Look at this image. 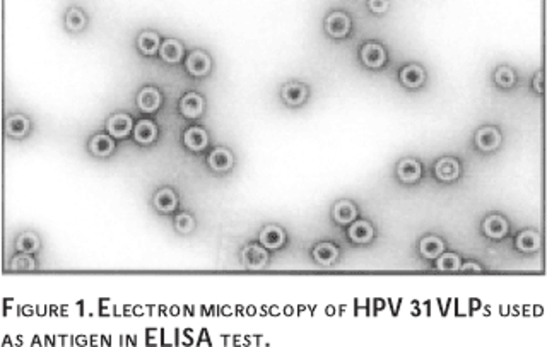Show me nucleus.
<instances>
[{"mask_svg": "<svg viewBox=\"0 0 547 347\" xmlns=\"http://www.w3.org/2000/svg\"><path fill=\"white\" fill-rule=\"evenodd\" d=\"M324 29L332 40H344L352 29V21L344 10H334L324 19Z\"/></svg>", "mask_w": 547, "mask_h": 347, "instance_id": "obj_1", "label": "nucleus"}, {"mask_svg": "<svg viewBox=\"0 0 547 347\" xmlns=\"http://www.w3.org/2000/svg\"><path fill=\"white\" fill-rule=\"evenodd\" d=\"M359 58H361V64L365 67L372 69V71H380L389 62V53H387V48L383 45L376 43V41H368L359 50Z\"/></svg>", "mask_w": 547, "mask_h": 347, "instance_id": "obj_2", "label": "nucleus"}, {"mask_svg": "<svg viewBox=\"0 0 547 347\" xmlns=\"http://www.w3.org/2000/svg\"><path fill=\"white\" fill-rule=\"evenodd\" d=\"M185 69L192 77H207L212 71V58L206 50H192L186 55Z\"/></svg>", "mask_w": 547, "mask_h": 347, "instance_id": "obj_3", "label": "nucleus"}, {"mask_svg": "<svg viewBox=\"0 0 547 347\" xmlns=\"http://www.w3.org/2000/svg\"><path fill=\"white\" fill-rule=\"evenodd\" d=\"M501 141H503V137H501L500 128L494 127V125H483L474 134V144L483 152L496 151L501 145Z\"/></svg>", "mask_w": 547, "mask_h": 347, "instance_id": "obj_4", "label": "nucleus"}, {"mask_svg": "<svg viewBox=\"0 0 547 347\" xmlns=\"http://www.w3.org/2000/svg\"><path fill=\"white\" fill-rule=\"evenodd\" d=\"M310 91H308L306 84L297 81H289L280 88V99L286 106L289 108H300L306 103Z\"/></svg>", "mask_w": 547, "mask_h": 347, "instance_id": "obj_5", "label": "nucleus"}, {"mask_svg": "<svg viewBox=\"0 0 547 347\" xmlns=\"http://www.w3.org/2000/svg\"><path fill=\"white\" fill-rule=\"evenodd\" d=\"M178 110L182 117L189 118V120H195V118H200L206 112V98L195 91L185 93L180 98Z\"/></svg>", "mask_w": 547, "mask_h": 347, "instance_id": "obj_6", "label": "nucleus"}, {"mask_svg": "<svg viewBox=\"0 0 547 347\" xmlns=\"http://www.w3.org/2000/svg\"><path fill=\"white\" fill-rule=\"evenodd\" d=\"M433 171H435L436 180H439V182L453 183L459 180L460 173H462V166H460L459 159L453 158V156H443L435 163Z\"/></svg>", "mask_w": 547, "mask_h": 347, "instance_id": "obj_7", "label": "nucleus"}, {"mask_svg": "<svg viewBox=\"0 0 547 347\" xmlns=\"http://www.w3.org/2000/svg\"><path fill=\"white\" fill-rule=\"evenodd\" d=\"M137 108L141 110L142 113H147V115H152V113L158 112L162 105V95L158 88L154 86H144L141 91L137 93Z\"/></svg>", "mask_w": 547, "mask_h": 347, "instance_id": "obj_8", "label": "nucleus"}, {"mask_svg": "<svg viewBox=\"0 0 547 347\" xmlns=\"http://www.w3.org/2000/svg\"><path fill=\"white\" fill-rule=\"evenodd\" d=\"M134 125H136V121H134V118L129 113H113L106 120L105 128L112 137L125 139L134 132Z\"/></svg>", "mask_w": 547, "mask_h": 347, "instance_id": "obj_9", "label": "nucleus"}, {"mask_svg": "<svg viewBox=\"0 0 547 347\" xmlns=\"http://www.w3.org/2000/svg\"><path fill=\"white\" fill-rule=\"evenodd\" d=\"M234 156L228 147H214L207 156V166L216 173H228L234 168Z\"/></svg>", "mask_w": 547, "mask_h": 347, "instance_id": "obj_10", "label": "nucleus"}, {"mask_svg": "<svg viewBox=\"0 0 547 347\" xmlns=\"http://www.w3.org/2000/svg\"><path fill=\"white\" fill-rule=\"evenodd\" d=\"M241 260H243L245 267L252 270H258L264 269L269 262V253L265 250V246L258 245V243H252V245H247L241 252Z\"/></svg>", "mask_w": 547, "mask_h": 347, "instance_id": "obj_11", "label": "nucleus"}, {"mask_svg": "<svg viewBox=\"0 0 547 347\" xmlns=\"http://www.w3.org/2000/svg\"><path fill=\"white\" fill-rule=\"evenodd\" d=\"M183 145L192 152L206 151L209 145V132L200 125H192L183 132Z\"/></svg>", "mask_w": 547, "mask_h": 347, "instance_id": "obj_12", "label": "nucleus"}, {"mask_svg": "<svg viewBox=\"0 0 547 347\" xmlns=\"http://www.w3.org/2000/svg\"><path fill=\"white\" fill-rule=\"evenodd\" d=\"M397 178L406 185H414L422 178V165L415 158H404L397 163Z\"/></svg>", "mask_w": 547, "mask_h": 347, "instance_id": "obj_13", "label": "nucleus"}, {"mask_svg": "<svg viewBox=\"0 0 547 347\" xmlns=\"http://www.w3.org/2000/svg\"><path fill=\"white\" fill-rule=\"evenodd\" d=\"M399 82L406 89H419L426 82V71L419 64H407L399 71Z\"/></svg>", "mask_w": 547, "mask_h": 347, "instance_id": "obj_14", "label": "nucleus"}, {"mask_svg": "<svg viewBox=\"0 0 547 347\" xmlns=\"http://www.w3.org/2000/svg\"><path fill=\"white\" fill-rule=\"evenodd\" d=\"M31 130V120L23 113H12V115L7 117L5 120V134L7 137L10 139H24L29 135Z\"/></svg>", "mask_w": 547, "mask_h": 347, "instance_id": "obj_15", "label": "nucleus"}, {"mask_svg": "<svg viewBox=\"0 0 547 347\" xmlns=\"http://www.w3.org/2000/svg\"><path fill=\"white\" fill-rule=\"evenodd\" d=\"M132 134L137 144L151 145L158 141L159 128L152 120H149V118H142V120H138L137 123L134 125Z\"/></svg>", "mask_w": 547, "mask_h": 347, "instance_id": "obj_16", "label": "nucleus"}, {"mask_svg": "<svg viewBox=\"0 0 547 347\" xmlns=\"http://www.w3.org/2000/svg\"><path fill=\"white\" fill-rule=\"evenodd\" d=\"M159 58H161L165 64L168 65H176L183 60V55H185V47H183L182 41L175 40V38H168L161 43V48H159Z\"/></svg>", "mask_w": 547, "mask_h": 347, "instance_id": "obj_17", "label": "nucleus"}, {"mask_svg": "<svg viewBox=\"0 0 547 347\" xmlns=\"http://www.w3.org/2000/svg\"><path fill=\"white\" fill-rule=\"evenodd\" d=\"M117 144H115V137L106 132V134H96L93 135L91 141H89V152L96 158H108L115 152Z\"/></svg>", "mask_w": 547, "mask_h": 347, "instance_id": "obj_18", "label": "nucleus"}, {"mask_svg": "<svg viewBox=\"0 0 547 347\" xmlns=\"http://www.w3.org/2000/svg\"><path fill=\"white\" fill-rule=\"evenodd\" d=\"M161 43H162L161 36L152 29L142 31V33L137 36V50L141 51L144 57H154V55H158L159 48H161Z\"/></svg>", "mask_w": 547, "mask_h": 347, "instance_id": "obj_19", "label": "nucleus"}, {"mask_svg": "<svg viewBox=\"0 0 547 347\" xmlns=\"http://www.w3.org/2000/svg\"><path fill=\"white\" fill-rule=\"evenodd\" d=\"M152 206H154V209L158 211V213L169 214L176 209V206H178V195H176L175 190L168 189V187L159 189L158 192L154 193V197H152Z\"/></svg>", "mask_w": 547, "mask_h": 347, "instance_id": "obj_20", "label": "nucleus"}, {"mask_svg": "<svg viewBox=\"0 0 547 347\" xmlns=\"http://www.w3.org/2000/svg\"><path fill=\"white\" fill-rule=\"evenodd\" d=\"M332 216H334V219L339 224H351L352 221L358 219V207H356V204L352 200H337L334 206V211H332Z\"/></svg>", "mask_w": 547, "mask_h": 347, "instance_id": "obj_21", "label": "nucleus"}, {"mask_svg": "<svg viewBox=\"0 0 547 347\" xmlns=\"http://www.w3.org/2000/svg\"><path fill=\"white\" fill-rule=\"evenodd\" d=\"M348 235L352 243L366 245V243L372 241L373 236H375V230H373V226L368 223V221H352V223L349 224Z\"/></svg>", "mask_w": 547, "mask_h": 347, "instance_id": "obj_22", "label": "nucleus"}, {"mask_svg": "<svg viewBox=\"0 0 547 347\" xmlns=\"http://www.w3.org/2000/svg\"><path fill=\"white\" fill-rule=\"evenodd\" d=\"M483 230H484V232H486L487 238L501 239L503 236L508 235V230H510V226H508V221L505 219L503 216H498V214H491V216H487L486 219H484Z\"/></svg>", "mask_w": 547, "mask_h": 347, "instance_id": "obj_23", "label": "nucleus"}, {"mask_svg": "<svg viewBox=\"0 0 547 347\" xmlns=\"http://www.w3.org/2000/svg\"><path fill=\"white\" fill-rule=\"evenodd\" d=\"M260 243L265 248H280L286 243V231L277 224H267L264 230L260 231Z\"/></svg>", "mask_w": 547, "mask_h": 347, "instance_id": "obj_24", "label": "nucleus"}, {"mask_svg": "<svg viewBox=\"0 0 547 347\" xmlns=\"http://www.w3.org/2000/svg\"><path fill=\"white\" fill-rule=\"evenodd\" d=\"M311 253H313L315 262L320 263V265H324V267L332 265V263L339 259V248L334 245V243H328V241L318 243Z\"/></svg>", "mask_w": 547, "mask_h": 347, "instance_id": "obj_25", "label": "nucleus"}, {"mask_svg": "<svg viewBox=\"0 0 547 347\" xmlns=\"http://www.w3.org/2000/svg\"><path fill=\"white\" fill-rule=\"evenodd\" d=\"M88 26V16L79 7H71L65 12V29L69 33H81Z\"/></svg>", "mask_w": 547, "mask_h": 347, "instance_id": "obj_26", "label": "nucleus"}, {"mask_svg": "<svg viewBox=\"0 0 547 347\" xmlns=\"http://www.w3.org/2000/svg\"><path fill=\"white\" fill-rule=\"evenodd\" d=\"M419 252L424 259L436 260L443 252H445V243L438 236H424L419 241Z\"/></svg>", "mask_w": 547, "mask_h": 347, "instance_id": "obj_27", "label": "nucleus"}, {"mask_svg": "<svg viewBox=\"0 0 547 347\" xmlns=\"http://www.w3.org/2000/svg\"><path fill=\"white\" fill-rule=\"evenodd\" d=\"M517 248L524 253H534L541 248V236L537 231L527 230L517 236Z\"/></svg>", "mask_w": 547, "mask_h": 347, "instance_id": "obj_28", "label": "nucleus"}, {"mask_svg": "<svg viewBox=\"0 0 547 347\" xmlns=\"http://www.w3.org/2000/svg\"><path fill=\"white\" fill-rule=\"evenodd\" d=\"M494 84L498 86L500 89H511L515 84H517V74L511 67L508 65H501L494 71Z\"/></svg>", "mask_w": 547, "mask_h": 347, "instance_id": "obj_29", "label": "nucleus"}, {"mask_svg": "<svg viewBox=\"0 0 547 347\" xmlns=\"http://www.w3.org/2000/svg\"><path fill=\"white\" fill-rule=\"evenodd\" d=\"M40 246L41 241L34 232H23V235L16 239V248L23 253H34L40 250Z\"/></svg>", "mask_w": 547, "mask_h": 347, "instance_id": "obj_30", "label": "nucleus"}, {"mask_svg": "<svg viewBox=\"0 0 547 347\" xmlns=\"http://www.w3.org/2000/svg\"><path fill=\"white\" fill-rule=\"evenodd\" d=\"M460 256L452 252H443L436 260V267L443 272H452V270H460Z\"/></svg>", "mask_w": 547, "mask_h": 347, "instance_id": "obj_31", "label": "nucleus"}, {"mask_svg": "<svg viewBox=\"0 0 547 347\" xmlns=\"http://www.w3.org/2000/svg\"><path fill=\"white\" fill-rule=\"evenodd\" d=\"M175 230L182 235H189L195 230V219H193L192 214L189 213H182L175 217Z\"/></svg>", "mask_w": 547, "mask_h": 347, "instance_id": "obj_32", "label": "nucleus"}, {"mask_svg": "<svg viewBox=\"0 0 547 347\" xmlns=\"http://www.w3.org/2000/svg\"><path fill=\"white\" fill-rule=\"evenodd\" d=\"M10 269L14 270H34L36 269V263H34V259L31 256V253H23L21 252L19 255H16L10 262Z\"/></svg>", "mask_w": 547, "mask_h": 347, "instance_id": "obj_33", "label": "nucleus"}, {"mask_svg": "<svg viewBox=\"0 0 547 347\" xmlns=\"http://www.w3.org/2000/svg\"><path fill=\"white\" fill-rule=\"evenodd\" d=\"M366 5H368L369 12H373L375 16H383V14L389 12L390 0H368Z\"/></svg>", "mask_w": 547, "mask_h": 347, "instance_id": "obj_34", "label": "nucleus"}, {"mask_svg": "<svg viewBox=\"0 0 547 347\" xmlns=\"http://www.w3.org/2000/svg\"><path fill=\"white\" fill-rule=\"evenodd\" d=\"M532 88L539 96H542V93H544V74H542V71L535 72L534 79H532Z\"/></svg>", "mask_w": 547, "mask_h": 347, "instance_id": "obj_35", "label": "nucleus"}, {"mask_svg": "<svg viewBox=\"0 0 547 347\" xmlns=\"http://www.w3.org/2000/svg\"><path fill=\"white\" fill-rule=\"evenodd\" d=\"M460 269L462 270H481V265H477V263H463V265H460Z\"/></svg>", "mask_w": 547, "mask_h": 347, "instance_id": "obj_36", "label": "nucleus"}]
</instances>
